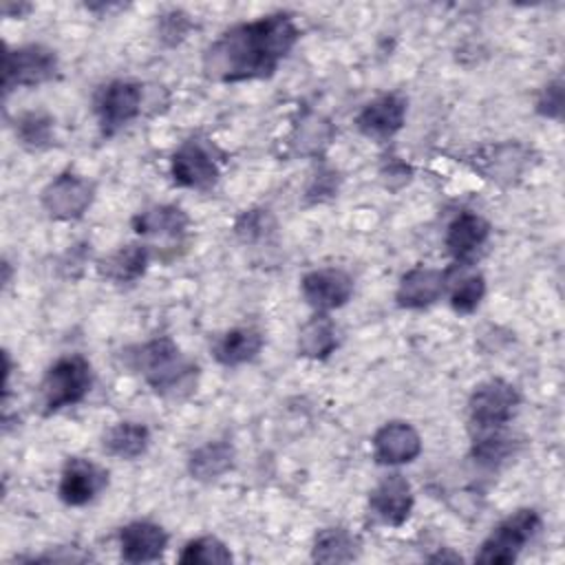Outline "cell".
<instances>
[{
  "instance_id": "6",
  "label": "cell",
  "mask_w": 565,
  "mask_h": 565,
  "mask_svg": "<svg viewBox=\"0 0 565 565\" xmlns=\"http://www.w3.org/2000/svg\"><path fill=\"white\" fill-rule=\"evenodd\" d=\"M60 62L53 49L44 44H22L4 49L2 60V86L4 93L13 88H31L51 82L57 75Z\"/></svg>"
},
{
  "instance_id": "7",
  "label": "cell",
  "mask_w": 565,
  "mask_h": 565,
  "mask_svg": "<svg viewBox=\"0 0 565 565\" xmlns=\"http://www.w3.org/2000/svg\"><path fill=\"white\" fill-rule=\"evenodd\" d=\"M170 172L174 183L181 188L207 190L221 177L218 150L207 139L192 137L174 150L170 161Z\"/></svg>"
},
{
  "instance_id": "31",
  "label": "cell",
  "mask_w": 565,
  "mask_h": 565,
  "mask_svg": "<svg viewBox=\"0 0 565 565\" xmlns=\"http://www.w3.org/2000/svg\"><path fill=\"white\" fill-rule=\"evenodd\" d=\"M561 110H563V82L554 79L541 90L536 99V113L547 119H558Z\"/></svg>"
},
{
  "instance_id": "24",
  "label": "cell",
  "mask_w": 565,
  "mask_h": 565,
  "mask_svg": "<svg viewBox=\"0 0 565 565\" xmlns=\"http://www.w3.org/2000/svg\"><path fill=\"white\" fill-rule=\"evenodd\" d=\"M360 543L347 527H322L311 547V558L318 563H349L358 556Z\"/></svg>"
},
{
  "instance_id": "32",
  "label": "cell",
  "mask_w": 565,
  "mask_h": 565,
  "mask_svg": "<svg viewBox=\"0 0 565 565\" xmlns=\"http://www.w3.org/2000/svg\"><path fill=\"white\" fill-rule=\"evenodd\" d=\"M267 221H269V214L267 210H249L245 212L238 223H236V234L243 238V241H256L260 238L265 232H267Z\"/></svg>"
},
{
  "instance_id": "1",
  "label": "cell",
  "mask_w": 565,
  "mask_h": 565,
  "mask_svg": "<svg viewBox=\"0 0 565 565\" xmlns=\"http://www.w3.org/2000/svg\"><path fill=\"white\" fill-rule=\"evenodd\" d=\"M300 38L291 13L276 11L223 31L203 53L210 79L234 84L274 75Z\"/></svg>"
},
{
  "instance_id": "27",
  "label": "cell",
  "mask_w": 565,
  "mask_h": 565,
  "mask_svg": "<svg viewBox=\"0 0 565 565\" xmlns=\"http://www.w3.org/2000/svg\"><path fill=\"white\" fill-rule=\"evenodd\" d=\"M472 455L483 466H497L512 455V439L505 437L503 430L477 433L472 441Z\"/></svg>"
},
{
  "instance_id": "9",
  "label": "cell",
  "mask_w": 565,
  "mask_h": 565,
  "mask_svg": "<svg viewBox=\"0 0 565 565\" xmlns=\"http://www.w3.org/2000/svg\"><path fill=\"white\" fill-rule=\"evenodd\" d=\"M95 196V185L75 172L57 174L40 194L42 207L49 216L60 221H75L84 216Z\"/></svg>"
},
{
  "instance_id": "20",
  "label": "cell",
  "mask_w": 565,
  "mask_h": 565,
  "mask_svg": "<svg viewBox=\"0 0 565 565\" xmlns=\"http://www.w3.org/2000/svg\"><path fill=\"white\" fill-rule=\"evenodd\" d=\"M234 446L223 439L207 441L190 452L188 470L196 481H216L234 466Z\"/></svg>"
},
{
  "instance_id": "23",
  "label": "cell",
  "mask_w": 565,
  "mask_h": 565,
  "mask_svg": "<svg viewBox=\"0 0 565 565\" xmlns=\"http://www.w3.org/2000/svg\"><path fill=\"white\" fill-rule=\"evenodd\" d=\"M338 347V333L333 320L316 311L298 331V353L309 360H324L329 358Z\"/></svg>"
},
{
  "instance_id": "26",
  "label": "cell",
  "mask_w": 565,
  "mask_h": 565,
  "mask_svg": "<svg viewBox=\"0 0 565 565\" xmlns=\"http://www.w3.org/2000/svg\"><path fill=\"white\" fill-rule=\"evenodd\" d=\"M230 561H232V552L216 536L192 539L183 545V550L179 554V563H185V565H194V563L223 565V563H230Z\"/></svg>"
},
{
  "instance_id": "19",
  "label": "cell",
  "mask_w": 565,
  "mask_h": 565,
  "mask_svg": "<svg viewBox=\"0 0 565 565\" xmlns=\"http://www.w3.org/2000/svg\"><path fill=\"white\" fill-rule=\"evenodd\" d=\"M148 263H150L148 245L130 243V245L115 249L106 258H102L97 269L106 280L124 285V282H135L137 278H141L143 271L148 269Z\"/></svg>"
},
{
  "instance_id": "22",
  "label": "cell",
  "mask_w": 565,
  "mask_h": 565,
  "mask_svg": "<svg viewBox=\"0 0 565 565\" xmlns=\"http://www.w3.org/2000/svg\"><path fill=\"white\" fill-rule=\"evenodd\" d=\"M190 225L188 214L177 205H152L132 218V227L143 236H183Z\"/></svg>"
},
{
  "instance_id": "30",
  "label": "cell",
  "mask_w": 565,
  "mask_h": 565,
  "mask_svg": "<svg viewBox=\"0 0 565 565\" xmlns=\"http://www.w3.org/2000/svg\"><path fill=\"white\" fill-rule=\"evenodd\" d=\"M192 26V22L188 20V15L183 11H168L161 15L159 20V35L161 40H166L168 44H177L185 38L188 29Z\"/></svg>"
},
{
  "instance_id": "2",
  "label": "cell",
  "mask_w": 565,
  "mask_h": 565,
  "mask_svg": "<svg viewBox=\"0 0 565 565\" xmlns=\"http://www.w3.org/2000/svg\"><path fill=\"white\" fill-rule=\"evenodd\" d=\"M130 366L163 397H183L194 391L199 366L170 338H154L128 353Z\"/></svg>"
},
{
  "instance_id": "4",
  "label": "cell",
  "mask_w": 565,
  "mask_h": 565,
  "mask_svg": "<svg viewBox=\"0 0 565 565\" xmlns=\"http://www.w3.org/2000/svg\"><path fill=\"white\" fill-rule=\"evenodd\" d=\"M541 514L532 508H521L508 514L481 543L475 561L486 565H510L521 550L539 534Z\"/></svg>"
},
{
  "instance_id": "3",
  "label": "cell",
  "mask_w": 565,
  "mask_h": 565,
  "mask_svg": "<svg viewBox=\"0 0 565 565\" xmlns=\"http://www.w3.org/2000/svg\"><path fill=\"white\" fill-rule=\"evenodd\" d=\"M93 386L90 362L79 355L57 358L44 373L40 384V404L44 415H53L66 406L79 404Z\"/></svg>"
},
{
  "instance_id": "25",
  "label": "cell",
  "mask_w": 565,
  "mask_h": 565,
  "mask_svg": "<svg viewBox=\"0 0 565 565\" xmlns=\"http://www.w3.org/2000/svg\"><path fill=\"white\" fill-rule=\"evenodd\" d=\"M53 117L42 110H26L15 119V135L22 146L40 150L53 143Z\"/></svg>"
},
{
  "instance_id": "18",
  "label": "cell",
  "mask_w": 565,
  "mask_h": 565,
  "mask_svg": "<svg viewBox=\"0 0 565 565\" xmlns=\"http://www.w3.org/2000/svg\"><path fill=\"white\" fill-rule=\"evenodd\" d=\"M265 344V335L256 327H234L225 331L212 347L214 360L223 366H241L252 362Z\"/></svg>"
},
{
  "instance_id": "13",
  "label": "cell",
  "mask_w": 565,
  "mask_h": 565,
  "mask_svg": "<svg viewBox=\"0 0 565 565\" xmlns=\"http://www.w3.org/2000/svg\"><path fill=\"white\" fill-rule=\"evenodd\" d=\"M422 452V437L408 422H388L373 435V459L382 466L413 461Z\"/></svg>"
},
{
  "instance_id": "11",
  "label": "cell",
  "mask_w": 565,
  "mask_h": 565,
  "mask_svg": "<svg viewBox=\"0 0 565 565\" xmlns=\"http://www.w3.org/2000/svg\"><path fill=\"white\" fill-rule=\"evenodd\" d=\"M302 298L316 311H331L347 305L353 296V278L338 267H320L302 276Z\"/></svg>"
},
{
  "instance_id": "28",
  "label": "cell",
  "mask_w": 565,
  "mask_h": 565,
  "mask_svg": "<svg viewBox=\"0 0 565 565\" xmlns=\"http://www.w3.org/2000/svg\"><path fill=\"white\" fill-rule=\"evenodd\" d=\"M331 135H333V130H331L329 121H324L318 115H309V117L302 119V124L298 126V132H296L298 150L316 154V152H320L322 148L329 146Z\"/></svg>"
},
{
  "instance_id": "16",
  "label": "cell",
  "mask_w": 565,
  "mask_h": 565,
  "mask_svg": "<svg viewBox=\"0 0 565 565\" xmlns=\"http://www.w3.org/2000/svg\"><path fill=\"white\" fill-rule=\"evenodd\" d=\"M448 271L435 267H413L408 269L395 291V300L404 309H424L441 298L446 291Z\"/></svg>"
},
{
  "instance_id": "15",
  "label": "cell",
  "mask_w": 565,
  "mask_h": 565,
  "mask_svg": "<svg viewBox=\"0 0 565 565\" xmlns=\"http://www.w3.org/2000/svg\"><path fill=\"white\" fill-rule=\"evenodd\" d=\"M168 534L152 521H132L119 530V552L126 563H152L163 556Z\"/></svg>"
},
{
  "instance_id": "14",
  "label": "cell",
  "mask_w": 565,
  "mask_h": 565,
  "mask_svg": "<svg viewBox=\"0 0 565 565\" xmlns=\"http://www.w3.org/2000/svg\"><path fill=\"white\" fill-rule=\"evenodd\" d=\"M413 488L399 472L384 477L369 497L371 512L386 525L399 527L413 510Z\"/></svg>"
},
{
  "instance_id": "10",
  "label": "cell",
  "mask_w": 565,
  "mask_h": 565,
  "mask_svg": "<svg viewBox=\"0 0 565 565\" xmlns=\"http://www.w3.org/2000/svg\"><path fill=\"white\" fill-rule=\"evenodd\" d=\"M106 486H108L106 468H102L90 459L71 457L62 468L57 494L66 505L79 508L90 503L97 494H102Z\"/></svg>"
},
{
  "instance_id": "21",
  "label": "cell",
  "mask_w": 565,
  "mask_h": 565,
  "mask_svg": "<svg viewBox=\"0 0 565 565\" xmlns=\"http://www.w3.org/2000/svg\"><path fill=\"white\" fill-rule=\"evenodd\" d=\"M102 446L110 457L132 461L148 450L150 430L146 424L139 422H119L104 433Z\"/></svg>"
},
{
  "instance_id": "8",
  "label": "cell",
  "mask_w": 565,
  "mask_h": 565,
  "mask_svg": "<svg viewBox=\"0 0 565 565\" xmlns=\"http://www.w3.org/2000/svg\"><path fill=\"white\" fill-rule=\"evenodd\" d=\"M143 104V86L132 79H113L95 97V115L104 135H115L130 124Z\"/></svg>"
},
{
  "instance_id": "12",
  "label": "cell",
  "mask_w": 565,
  "mask_h": 565,
  "mask_svg": "<svg viewBox=\"0 0 565 565\" xmlns=\"http://www.w3.org/2000/svg\"><path fill=\"white\" fill-rule=\"evenodd\" d=\"M406 106L408 102L399 93L380 95L358 113L355 126L364 137L386 141L402 130L406 121Z\"/></svg>"
},
{
  "instance_id": "29",
  "label": "cell",
  "mask_w": 565,
  "mask_h": 565,
  "mask_svg": "<svg viewBox=\"0 0 565 565\" xmlns=\"http://www.w3.org/2000/svg\"><path fill=\"white\" fill-rule=\"evenodd\" d=\"M486 296V280L481 274H470L461 278L452 294H450V305L457 313H472Z\"/></svg>"
},
{
  "instance_id": "17",
  "label": "cell",
  "mask_w": 565,
  "mask_h": 565,
  "mask_svg": "<svg viewBox=\"0 0 565 565\" xmlns=\"http://www.w3.org/2000/svg\"><path fill=\"white\" fill-rule=\"evenodd\" d=\"M490 236V225L475 212H461L452 218L446 232L448 254L457 260V265L475 260Z\"/></svg>"
},
{
  "instance_id": "5",
  "label": "cell",
  "mask_w": 565,
  "mask_h": 565,
  "mask_svg": "<svg viewBox=\"0 0 565 565\" xmlns=\"http://www.w3.org/2000/svg\"><path fill=\"white\" fill-rule=\"evenodd\" d=\"M519 404L521 397L514 384L492 377L472 391L468 399V417L477 433L503 430V426L514 417Z\"/></svg>"
}]
</instances>
